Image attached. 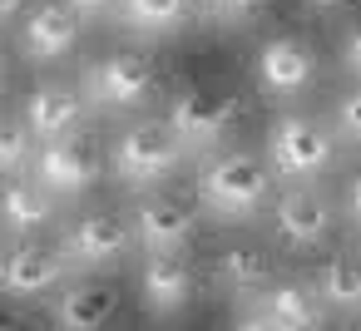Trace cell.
<instances>
[{
	"label": "cell",
	"instance_id": "28",
	"mask_svg": "<svg viewBox=\"0 0 361 331\" xmlns=\"http://www.w3.org/2000/svg\"><path fill=\"white\" fill-rule=\"evenodd\" d=\"M346 213H351V223L361 227V173L351 178V188H346Z\"/></svg>",
	"mask_w": 361,
	"mask_h": 331
},
{
	"label": "cell",
	"instance_id": "25",
	"mask_svg": "<svg viewBox=\"0 0 361 331\" xmlns=\"http://www.w3.org/2000/svg\"><path fill=\"white\" fill-rule=\"evenodd\" d=\"M233 331H282V326H277V321H272V316H267V311L257 306V311H243Z\"/></svg>",
	"mask_w": 361,
	"mask_h": 331
},
{
	"label": "cell",
	"instance_id": "29",
	"mask_svg": "<svg viewBox=\"0 0 361 331\" xmlns=\"http://www.w3.org/2000/svg\"><path fill=\"white\" fill-rule=\"evenodd\" d=\"M307 11H336V6H346V0H302Z\"/></svg>",
	"mask_w": 361,
	"mask_h": 331
},
{
	"label": "cell",
	"instance_id": "26",
	"mask_svg": "<svg viewBox=\"0 0 361 331\" xmlns=\"http://www.w3.org/2000/svg\"><path fill=\"white\" fill-rule=\"evenodd\" d=\"M70 11H80V15H114L119 11V0H65Z\"/></svg>",
	"mask_w": 361,
	"mask_h": 331
},
{
	"label": "cell",
	"instance_id": "15",
	"mask_svg": "<svg viewBox=\"0 0 361 331\" xmlns=\"http://www.w3.org/2000/svg\"><path fill=\"white\" fill-rule=\"evenodd\" d=\"M114 306H119V292H114L109 282L85 277V282H70V287L60 292V301H55V326H60V331H104L109 316H114Z\"/></svg>",
	"mask_w": 361,
	"mask_h": 331
},
{
	"label": "cell",
	"instance_id": "14",
	"mask_svg": "<svg viewBox=\"0 0 361 331\" xmlns=\"http://www.w3.org/2000/svg\"><path fill=\"white\" fill-rule=\"evenodd\" d=\"M198 227V213L173 193H149L134 208V232L144 252H183Z\"/></svg>",
	"mask_w": 361,
	"mask_h": 331
},
{
	"label": "cell",
	"instance_id": "24",
	"mask_svg": "<svg viewBox=\"0 0 361 331\" xmlns=\"http://www.w3.org/2000/svg\"><path fill=\"white\" fill-rule=\"evenodd\" d=\"M336 50H341V70L361 80V20H351V25L341 30V40H336Z\"/></svg>",
	"mask_w": 361,
	"mask_h": 331
},
{
	"label": "cell",
	"instance_id": "6",
	"mask_svg": "<svg viewBox=\"0 0 361 331\" xmlns=\"http://www.w3.org/2000/svg\"><path fill=\"white\" fill-rule=\"evenodd\" d=\"M164 119L178 129V139H183L188 149H203V144H218V139L233 129V119H238V94L213 89V85H188L183 94H173V104H169Z\"/></svg>",
	"mask_w": 361,
	"mask_h": 331
},
{
	"label": "cell",
	"instance_id": "23",
	"mask_svg": "<svg viewBox=\"0 0 361 331\" xmlns=\"http://www.w3.org/2000/svg\"><path fill=\"white\" fill-rule=\"evenodd\" d=\"M331 129H336V139H346V144H356V149H361V85H356V89H346V94L336 99Z\"/></svg>",
	"mask_w": 361,
	"mask_h": 331
},
{
	"label": "cell",
	"instance_id": "4",
	"mask_svg": "<svg viewBox=\"0 0 361 331\" xmlns=\"http://www.w3.org/2000/svg\"><path fill=\"white\" fill-rule=\"evenodd\" d=\"M80 85H85V94H90V104L114 109V114H129V109H144V104L159 94V70H154V60L139 55V50H114V55L94 60Z\"/></svg>",
	"mask_w": 361,
	"mask_h": 331
},
{
	"label": "cell",
	"instance_id": "2",
	"mask_svg": "<svg viewBox=\"0 0 361 331\" xmlns=\"http://www.w3.org/2000/svg\"><path fill=\"white\" fill-rule=\"evenodd\" d=\"M183 158H188V144L178 139V129L169 119H134L114 139V154H109V163L124 183H159L173 168H183Z\"/></svg>",
	"mask_w": 361,
	"mask_h": 331
},
{
	"label": "cell",
	"instance_id": "1",
	"mask_svg": "<svg viewBox=\"0 0 361 331\" xmlns=\"http://www.w3.org/2000/svg\"><path fill=\"white\" fill-rule=\"evenodd\" d=\"M267 198H272V163L267 158H257L247 149H223V154L203 158V168H198V203L213 218L243 223Z\"/></svg>",
	"mask_w": 361,
	"mask_h": 331
},
{
	"label": "cell",
	"instance_id": "5",
	"mask_svg": "<svg viewBox=\"0 0 361 331\" xmlns=\"http://www.w3.org/2000/svg\"><path fill=\"white\" fill-rule=\"evenodd\" d=\"M30 173H35L55 198H80L85 188L99 183L104 163H99V149H94L85 134H65V139H45V144H40Z\"/></svg>",
	"mask_w": 361,
	"mask_h": 331
},
{
	"label": "cell",
	"instance_id": "13",
	"mask_svg": "<svg viewBox=\"0 0 361 331\" xmlns=\"http://www.w3.org/2000/svg\"><path fill=\"white\" fill-rule=\"evenodd\" d=\"M65 272H70L65 247H50V242H30V237H25V242H16V247L6 252V272H0V282H6L11 296L35 301V296L55 292V287L65 282Z\"/></svg>",
	"mask_w": 361,
	"mask_h": 331
},
{
	"label": "cell",
	"instance_id": "18",
	"mask_svg": "<svg viewBox=\"0 0 361 331\" xmlns=\"http://www.w3.org/2000/svg\"><path fill=\"white\" fill-rule=\"evenodd\" d=\"M188 6L193 0H119L114 20L129 25L134 35H169L188 20Z\"/></svg>",
	"mask_w": 361,
	"mask_h": 331
},
{
	"label": "cell",
	"instance_id": "7",
	"mask_svg": "<svg viewBox=\"0 0 361 331\" xmlns=\"http://www.w3.org/2000/svg\"><path fill=\"white\" fill-rule=\"evenodd\" d=\"M134 242H139L134 223H124L119 213H104V208H99V213H80V218L65 227V237H60L65 257H70L75 267H85V272L114 267Z\"/></svg>",
	"mask_w": 361,
	"mask_h": 331
},
{
	"label": "cell",
	"instance_id": "21",
	"mask_svg": "<svg viewBox=\"0 0 361 331\" xmlns=\"http://www.w3.org/2000/svg\"><path fill=\"white\" fill-rule=\"evenodd\" d=\"M35 154H40L35 129H30L20 114H11V119H6V134H0V168H6V178L30 173V168H35Z\"/></svg>",
	"mask_w": 361,
	"mask_h": 331
},
{
	"label": "cell",
	"instance_id": "20",
	"mask_svg": "<svg viewBox=\"0 0 361 331\" xmlns=\"http://www.w3.org/2000/svg\"><path fill=\"white\" fill-rule=\"evenodd\" d=\"M267 277H272L267 252H257V247H223L218 252V282L228 292H257V287H267Z\"/></svg>",
	"mask_w": 361,
	"mask_h": 331
},
{
	"label": "cell",
	"instance_id": "8",
	"mask_svg": "<svg viewBox=\"0 0 361 331\" xmlns=\"http://www.w3.org/2000/svg\"><path fill=\"white\" fill-rule=\"evenodd\" d=\"M257 89L272 94V99H297L312 80H317V50L302 40V35H272L262 40L257 50Z\"/></svg>",
	"mask_w": 361,
	"mask_h": 331
},
{
	"label": "cell",
	"instance_id": "11",
	"mask_svg": "<svg viewBox=\"0 0 361 331\" xmlns=\"http://www.w3.org/2000/svg\"><path fill=\"white\" fill-rule=\"evenodd\" d=\"M85 104H90L85 85H70V80H40V85L25 94V104H20V119H25V124L35 129V139L45 144V139L75 134L80 119H85Z\"/></svg>",
	"mask_w": 361,
	"mask_h": 331
},
{
	"label": "cell",
	"instance_id": "9",
	"mask_svg": "<svg viewBox=\"0 0 361 331\" xmlns=\"http://www.w3.org/2000/svg\"><path fill=\"white\" fill-rule=\"evenodd\" d=\"M80 40V11H70L65 0H40V6L16 25V50L30 65H55L75 50Z\"/></svg>",
	"mask_w": 361,
	"mask_h": 331
},
{
	"label": "cell",
	"instance_id": "27",
	"mask_svg": "<svg viewBox=\"0 0 361 331\" xmlns=\"http://www.w3.org/2000/svg\"><path fill=\"white\" fill-rule=\"evenodd\" d=\"M30 11H35L30 0H0V15H6V25H20Z\"/></svg>",
	"mask_w": 361,
	"mask_h": 331
},
{
	"label": "cell",
	"instance_id": "12",
	"mask_svg": "<svg viewBox=\"0 0 361 331\" xmlns=\"http://www.w3.org/2000/svg\"><path fill=\"white\" fill-rule=\"evenodd\" d=\"M198 292V272L183 252H144L139 262V296L154 316H173L193 301Z\"/></svg>",
	"mask_w": 361,
	"mask_h": 331
},
{
	"label": "cell",
	"instance_id": "16",
	"mask_svg": "<svg viewBox=\"0 0 361 331\" xmlns=\"http://www.w3.org/2000/svg\"><path fill=\"white\" fill-rule=\"evenodd\" d=\"M262 311L282 326V331H322V316H326V301L317 292V282H297V277H282L267 287L262 296Z\"/></svg>",
	"mask_w": 361,
	"mask_h": 331
},
{
	"label": "cell",
	"instance_id": "19",
	"mask_svg": "<svg viewBox=\"0 0 361 331\" xmlns=\"http://www.w3.org/2000/svg\"><path fill=\"white\" fill-rule=\"evenodd\" d=\"M317 292H322V301L336 306V311L361 306V247H346V252L326 257V267H322V277H317Z\"/></svg>",
	"mask_w": 361,
	"mask_h": 331
},
{
	"label": "cell",
	"instance_id": "3",
	"mask_svg": "<svg viewBox=\"0 0 361 331\" xmlns=\"http://www.w3.org/2000/svg\"><path fill=\"white\" fill-rule=\"evenodd\" d=\"M336 158V129L312 119V114H277L267 124V163L287 178H317Z\"/></svg>",
	"mask_w": 361,
	"mask_h": 331
},
{
	"label": "cell",
	"instance_id": "10",
	"mask_svg": "<svg viewBox=\"0 0 361 331\" xmlns=\"http://www.w3.org/2000/svg\"><path fill=\"white\" fill-rule=\"evenodd\" d=\"M336 213H331V198L312 183H292L282 193H272V227L292 242V247H317L326 242Z\"/></svg>",
	"mask_w": 361,
	"mask_h": 331
},
{
	"label": "cell",
	"instance_id": "22",
	"mask_svg": "<svg viewBox=\"0 0 361 331\" xmlns=\"http://www.w3.org/2000/svg\"><path fill=\"white\" fill-rule=\"evenodd\" d=\"M267 0H193V11L213 25H247Z\"/></svg>",
	"mask_w": 361,
	"mask_h": 331
},
{
	"label": "cell",
	"instance_id": "17",
	"mask_svg": "<svg viewBox=\"0 0 361 331\" xmlns=\"http://www.w3.org/2000/svg\"><path fill=\"white\" fill-rule=\"evenodd\" d=\"M55 193L30 173H20V178H6V193H0V213H6V227L11 232H35V227H45L50 223V213H55V203H50Z\"/></svg>",
	"mask_w": 361,
	"mask_h": 331
}]
</instances>
